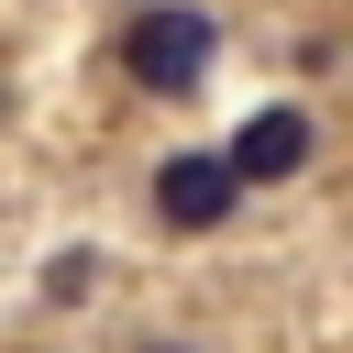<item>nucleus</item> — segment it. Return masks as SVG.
<instances>
[{"instance_id":"nucleus-4","label":"nucleus","mask_w":353,"mask_h":353,"mask_svg":"<svg viewBox=\"0 0 353 353\" xmlns=\"http://www.w3.org/2000/svg\"><path fill=\"white\" fill-rule=\"evenodd\" d=\"M88 287H99V254H88V243H66V254L44 265V298H55V309H77Z\"/></svg>"},{"instance_id":"nucleus-2","label":"nucleus","mask_w":353,"mask_h":353,"mask_svg":"<svg viewBox=\"0 0 353 353\" xmlns=\"http://www.w3.org/2000/svg\"><path fill=\"white\" fill-rule=\"evenodd\" d=\"M232 210H243V188H232L221 154H165L154 165V221L165 232H221Z\"/></svg>"},{"instance_id":"nucleus-1","label":"nucleus","mask_w":353,"mask_h":353,"mask_svg":"<svg viewBox=\"0 0 353 353\" xmlns=\"http://www.w3.org/2000/svg\"><path fill=\"white\" fill-rule=\"evenodd\" d=\"M210 55H221V22H210L199 0H143V11L121 22V77H132L143 99H188V88L210 77Z\"/></svg>"},{"instance_id":"nucleus-3","label":"nucleus","mask_w":353,"mask_h":353,"mask_svg":"<svg viewBox=\"0 0 353 353\" xmlns=\"http://www.w3.org/2000/svg\"><path fill=\"white\" fill-rule=\"evenodd\" d=\"M309 143H320V132H309V110H287V99H276V110H254V121L232 132V154H221V165H232V188H287V176L309 165Z\"/></svg>"}]
</instances>
